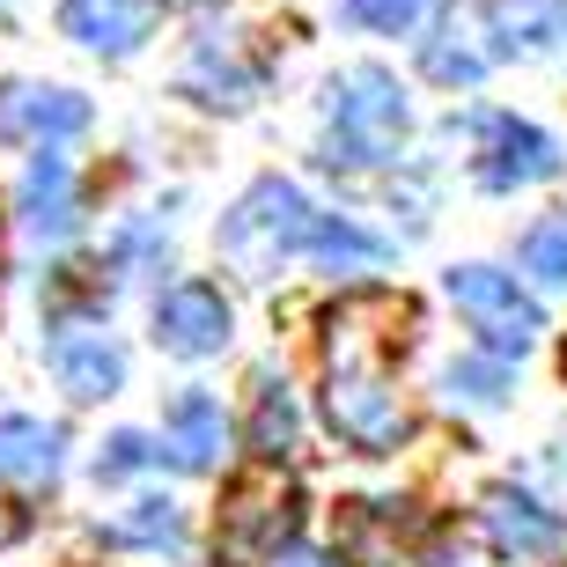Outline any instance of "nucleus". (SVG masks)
<instances>
[{"label": "nucleus", "mask_w": 567, "mask_h": 567, "mask_svg": "<svg viewBox=\"0 0 567 567\" xmlns=\"http://www.w3.org/2000/svg\"><path fill=\"white\" fill-rule=\"evenodd\" d=\"M60 22L74 44L104 52V60H126L133 44L155 30V0H66Z\"/></svg>", "instance_id": "f8f14e48"}, {"label": "nucleus", "mask_w": 567, "mask_h": 567, "mask_svg": "<svg viewBox=\"0 0 567 567\" xmlns=\"http://www.w3.org/2000/svg\"><path fill=\"white\" fill-rule=\"evenodd\" d=\"M450 302L486 332L494 354H524L530 339H538V324H546L538 302H530L508 274H494V266H457V274H450Z\"/></svg>", "instance_id": "39448f33"}, {"label": "nucleus", "mask_w": 567, "mask_h": 567, "mask_svg": "<svg viewBox=\"0 0 567 567\" xmlns=\"http://www.w3.org/2000/svg\"><path fill=\"white\" fill-rule=\"evenodd\" d=\"M147 457H155V450H147V435H118L104 457H96V480H126V472H141Z\"/></svg>", "instance_id": "393cba45"}, {"label": "nucleus", "mask_w": 567, "mask_h": 567, "mask_svg": "<svg viewBox=\"0 0 567 567\" xmlns=\"http://www.w3.org/2000/svg\"><path fill=\"white\" fill-rule=\"evenodd\" d=\"M302 516V494H295L280 472H251V480L229 486V502L214 516V560L221 567H266L280 553V538Z\"/></svg>", "instance_id": "20e7f679"}, {"label": "nucleus", "mask_w": 567, "mask_h": 567, "mask_svg": "<svg viewBox=\"0 0 567 567\" xmlns=\"http://www.w3.org/2000/svg\"><path fill=\"white\" fill-rule=\"evenodd\" d=\"M391 310H399L391 295H361V302H339L332 324H324L332 332L324 339V421H332V435H347L369 457L405 442V405L391 391L399 332H377Z\"/></svg>", "instance_id": "f257e3e1"}, {"label": "nucleus", "mask_w": 567, "mask_h": 567, "mask_svg": "<svg viewBox=\"0 0 567 567\" xmlns=\"http://www.w3.org/2000/svg\"><path fill=\"white\" fill-rule=\"evenodd\" d=\"M413 111H405V89L383 74V66H347L324 96V163L332 169H377L399 155Z\"/></svg>", "instance_id": "f03ea898"}, {"label": "nucleus", "mask_w": 567, "mask_h": 567, "mask_svg": "<svg viewBox=\"0 0 567 567\" xmlns=\"http://www.w3.org/2000/svg\"><path fill=\"white\" fill-rule=\"evenodd\" d=\"M52 377H60V391L66 399H82V405H96V399H111L118 383H126V354H118V339L104 332V324H52Z\"/></svg>", "instance_id": "0eeeda50"}, {"label": "nucleus", "mask_w": 567, "mask_h": 567, "mask_svg": "<svg viewBox=\"0 0 567 567\" xmlns=\"http://www.w3.org/2000/svg\"><path fill=\"white\" fill-rule=\"evenodd\" d=\"M274 567H324L317 553H302V546H288V553H274Z\"/></svg>", "instance_id": "a878e982"}, {"label": "nucleus", "mask_w": 567, "mask_h": 567, "mask_svg": "<svg viewBox=\"0 0 567 567\" xmlns=\"http://www.w3.org/2000/svg\"><path fill=\"white\" fill-rule=\"evenodd\" d=\"M421 567H494V553L472 538V530H442L435 546H427V560Z\"/></svg>", "instance_id": "b1692460"}, {"label": "nucleus", "mask_w": 567, "mask_h": 567, "mask_svg": "<svg viewBox=\"0 0 567 567\" xmlns=\"http://www.w3.org/2000/svg\"><path fill=\"white\" fill-rule=\"evenodd\" d=\"M310 221H317V207L288 185V177H258V185L229 207V221H221V258H229L244 280H274L288 258H302Z\"/></svg>", "instance_id": "7ed1b4c3"}, {"label": "nucleus", "mask_w": 567, "mask_h": 567, "mask_svg": "<svg viewBox=\"0 0 567 567\" xmlns=\"http://www.w3.org/2000/svg\"><path fill=\"white\" fill-rule=\"evenodd\" d=\"M427 0H347V16L369 22V30H383V38H399V30H413L421 22Z\"/></svg>", "instance_id": "5701e85b"}, {"label": "nucleus", "mask_w": 567, "mask_h": 567, "mask_svg": "<svg viewBox=\"0 0 567 567\" xmlns=\"http://www.w3.org/2000/svg\"><path fill=\"white\" fill-rule=\"evenodd\" d=\"M0 538H8V516H0Z\"/></svg>", "instance_id": "bb28decb"}, {"label": "nucleus", "mask_w": 567, "mask_h": 567, "mask_svg": "<svg viewBox=\"0 0 567 567\" xmlns=\"http://www.w3.org/2000/svg\"><path fill=\"white\" fill-rule=\"evenodd\" d=\"M486 538H494L508 560H546V553H560L567 524L546 502L516 494V486H494V494H486Z\"/></svg>", "instance_id": "9b49d317"}, {"label": "nucleus", "mask_w": 567, "mask_h": 567, "mask_svg": "<svg viewBox=\"0 0 567 567\" xmlns=\"http://www.w3.org/2000/svg\"><path fill=\"white\" fill-rule=\"evenodd\" d=\"M251 450H258L266 464H288L295 450H302V413H295L288 383H274V377H258V405H251Z\"/></svg>", "instance_id": "a211bd4d"}, {"label": "nucleus", "mask_w": 567, "mask_h": 567, "mask_svg": "<svg viewBox=\"0 0 567 567\" xmlns=\"http://www.w3.org/2000/svg\"><path fill=\"white\" fill-rule=\"evenodd\" d=\"M524 274H538L546 288L567 280V214H560V221H538V229L524 236Z\"/></svg>", "instance_id": "4be33fe9"}, {"label": "nucleus", "mask_w": 567, "mask_h": 567, "mask_svg": "<svg viewBox=\"0 0 567 567\" xmlns=\"http://www.w3.org/2000/svg\"><path fill=\"white\" fill-rule=\"evenodd\" d=\"M155 339L185 361L221 354V347H229V302H221V288H207V280L169 288L163 302H155Z\"/></svg>", "instance_id": "6e6552de"}, {"label": "nucleus", "mask_w": 567, "mask_h": 567, "mask_svg": "<svg viewBox=\"0 0 567 567\" xmlns=\"http://www.w3.org/2000/svg\"><path fill=\"white\" fill-rule=\"evenodd\" d=\"M89 126V104L66 96V89H38V82H16L0 89V141H38V147H60Z\"/></svg>", "instance_id": "9d476101"}, {"label": "nucleus", "mask_w": 567, "mask_h": 567, "mask_svg": "<svg viewBox=\"0 0 567 567\" xmlns=\"http://www.w3.org/2000/svg\"><path fill=\"white\" fill-rule=\"evenodd\" d=\"M302 258L332 266V274H369V266H383V258H391V244H383V236H361L354 221H339V214H317Z\"/></svg>", "instance_id": "f3484780"}, {"label": "nucleus", "mask_w": 567, "mask_h": 567, "mask_svg": "<svg viewBox=\"0 0 567 567\" xmlns=\"http://www.w3.org/2000/svg\"><path fill=\"white\" fill-rule=\"evenodd\" d=\"M60 450L66 435L52 421H0V480H16V486H52L60 480Z\"/></svg>", "instance_id": "2eb2a0df"}, {"label": "nucleus", "mask_w": 567, "mask_h": 567, "mask_svg": "<svg viewBox=\"0 0 567 567\" xmlns=\"http://www.w3.org/2000/svg\"><path fill=\"white\" fill-rule=\"evenodd\" d=\"M442 391H450V405H472V413H486V405H502V399H508V369H502V354L450 361V377H442Z\"/></svg>", "instance_id": "aec40b11"}, {"label": "nucleus", "mask_w": 567, "mask_h": 567, "mask_svg": "<svg viewBox=\"0 0 567 567\" xmlns=\"http://www.w3.org/2000/svg\"><path fill=\"white\" fill-rule=\"evenodd\" d=\"M22 221H30V236H66L74 229V169L44 147L38 163H30V177H22Z\"/></svg>", "instance_id": "dca6fc26"}, {"label": "nucleus", "mask_w": 567, "mask_h": 567, "mask_svg": "<svg viewBox=\"0 0 567 567\" xmlns=\"http://www.w3.org/2000/svg\"><path fill=\"white\" fill-rule=\"evenodd\" d=\"M472 133H480V185L508 192V185H546L553 169H560V147L546 141L538 126H524V118H472Z\"/></svg>", "instance_id": "423d86ee"}, {"label": "nucleus", "mask_w": 567, "mask_h": 567, "mask_svg": "<svg viewBox=\"0 0 567 567\" xmlns=\"http://www.w3.org/2000/svg\"><path fill=\"white\" fill-rule=\"evenodd\" d=\"M413 538H421V508L405 502H354L339 516V553L354 567H405Z\"/></svg>", "instance_id": "1a4fd4ad"}, {"label": "nucleus", "mask_w": 567, "mask_h": 567, "mask_svg": "<svg viewBox=\"0 0 567 567\" xmlns=\"http://www.w3.org/2000/svg\"><path fill=\"white\" fill-rule=\"evenodd\" d=\"M221 442H229V421H221V405L207 391H185V399L169 405L163 421V457L177 472H214L221 464Z\"/></svg>", "instance_id": "ddd939ff"}, {"label": "nucleus", "mask_w": 567, "mask_h": 567, "mask_svg": "<svg viewBox=\"0 0 567 567\" xmlns=\"http://www.w3.org/2000/svg\"><path fill=\"white\" fill-rule=\"evenodd\" d=\"M560 22V0H494V52H530Z\"/></svg>", "instance_id": "412c9836"}, {"label": "nucleus", "mask_w": 567, "mask_h": 567, "mask_svg": "<svg viewBox=\"0 0 567 567\" xmlns=\"http://www.w3.org/2000/svg\"><path fill=\"white\" fill-rule=\"evenodd\" d=\"M185 82L199 89V104H251V89H258V66L236 52L229 30H207V38L192 44V66H185Z\"/></svg>", "instance_id": "4468645a"}, {"label": "nucleus", "mask_w": 567, "mask_h": 567, "mask_svg": "<svg viewBox=\"0 0 567 567\" xmlns=\"http://www.w3.org/2000/svg\"><path fill=\"white\" fill-rule=\"evenodd\" d=\"M104 546H163V553H177L185 546V516H177V502H133V516L104 524Z\"/></svg>", "instance_id": "6ab92c4d"}]
</instances>
